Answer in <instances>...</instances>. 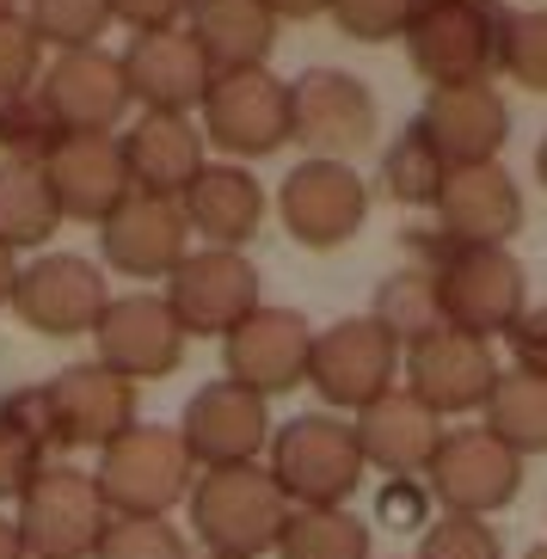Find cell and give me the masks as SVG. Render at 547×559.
<instances>
[{"label": "cell", "mask_w": 547, "mask_h": 559, "mask_svg": "<svg viewBox=\"0 0 547 559\" xmlns=\"http://www.w3.org/2000/svg\"><path fill=\"white\" fill-rule=\"evenodd\" d=\"M425 271H431L443 326L474 332V338H504L530 308V277L511 247H462L431 234L425 240Z\"/></svg>", "instance_id": "6da1fadb"}, {"label": "cell", "mask_w": 547, "mask_h": 559, "mask_svg": "<svg viewBox=\"0 0 547 559\" xmlns=\"http://www.w3.org/2000/svg\"><path fill=\"white\" fill-rule=\"evenodd\" d=\"M93 486H99L111 523H160V516H173V504L191 498L198 461L185 455L179 425H142L135 418L117 443L99 449Z\"/></svg>", "instance_id": "7a4b0ae2"}, {"label": "cell", "mask_w": 547, "mask_h": 559, "mask_svg": "<svg viewBox=\"0 0 547 559\" xmlns=\"http://www.w3.org/2000/svg\"><path fill=\"white\" fill-rule=\"evenodd\" d=\"M271 479L289 498V510H338L369 479L357 430L338 412H296L289 425L271 430Z\"/></svg>", "instance_id": "3957f363"}, {"label": "cell", "mask_w": 547, "mask_h": 559, "mask_svg": "<svg viewBox=\"0 0 547 559\" xmlns=\"http://www.w3.org/2000/svg\"><path fill=\"white\" fill-rule=\"evenodd\" d=\"M504 7L498 0H431L406 25V62L425 86H492L504 56Z\"/></svg>", "instance_id": "277c9868"}, {"label": "cell", "mask_w": 547, "mask_h": 559, "mask_svg": "<svg viewBox=\"0 0 547 559\" xmlns=\"http://www.w3.org/2000/svg\"><path fill=\"white\" fill-rule=\"evenodd\" d=\"M185 504H191V528H198L203 554H228V559L277 554V535L289 523V498L277 492V479H271L265 461L198 474V486H191Z\"/></svg>", "instance_id": "5b68a950"}, {"label": "cell", "mask_w": 547, "mask_h": 559, "mask_svg": "<svg viewBox=\"0 0 547 559\" xmlns=\"http://www.w3.org/2000/svg\"><path fill=\"white\" fill-rule=\"evenodd\" d=\"M19 542L25 559H93L111 528V510H105L93 474L68 467V461H44L37 479L19 492Z\"/></svg>", "instance_id": "8992f818"}, {"label": "cell", "mask_w": 547, "mask_h": 559, "mask_svg": "<svg viewBox=\"0 0 547 559\" xmlns=\"http://www.w3.org/2000/svg\"><path fill=\"white\" fill-rule=\"evenodd\" d=\"M400 338L376 320V313H345L326 332H314V357H308V388L326 400L338 418H357L369 400H382L400 388Z\"/></svg>", "instance_id": "52a82bcc"}, {"label": "cell", "mask_w": 547, "mask_h": 559, "mask_svg": "<svg viewBox=\"0 0 547 559\" xmlns=\"http://www.w3.org/2000/svg\"><path fill=\"white\" fill-rule=\"evenodd\" d=\"M382 111L350 68H301L289 81V142L314 154V160H357L376 148Z\"/></svg>", "instance_id": "ba28073f"}, {"label": "cell", "mask_w": 547, "mask_h": 559, "mask_svg": "<svg viewBox=\"0 0 547 559\" xmlns=\"http://www.w3.org/2000/svg\"><path fill=\"white\" fill-rule=\"evenodd\" d=\"M277 215L283 234L308 252H338L345 240H357V228L369 222V179L345 160H308L289 166L277 185Z\"/></svg>", "instance_id": "9c48e42d"}, {"label": "cell", "mask_w": 547, "mask_h": 559, "mask_svg": "<svg viewBox=\"0 0 547 559\" xmlns=\"http://www.w3.org/2000/svg\"><path fill=\"white\" fill-rule=\"evenodd\" d=\"M400 388L431 406L437 418H467V412H486L498 388V357H492V338H474V332H455V326H437L425 332L418 345H406L400 357Z\"/></svg>", "instance_id": "30bf717a"}, {"label": "cell", "mask_w": 547, "mask_h": 559, "mask_svg": "<svg viewBox=\"0 0 547 559\" xmlns=\"http://www.w3.org/2000/svg\"><path fill=\"white\" fill-rule=\"evenodd\" d=\"M166 308L179 313L185 338H228L259 308V271L247 252L191 247L166 277Z\"/></svg>", "instance_id": "8fae6325"}, {"label": "cell", "mask_w": 547, "mask_h": 559, "mask_svg": "<svg viewBox=\"0 0 547 559\" xmlns=\"http://www.w3.org/2000/svg\"><path fill=\"white\" fill-rule=\"evenodd\" d=\"M425 486L455 516H492V510L516 504V492H523V455L504 449L486 425L443 430V443L425 467Z\"/></svg>", "instance_id": "7c38bea8"}, {"label": "cell", "mask_w": 547, "mask_h": 559, "mask_svg": "<svg viewBox=\"0 0 547 559\" xmlns=\"http://www.w3.org/2000/svg\"><path fill=\"white\" fill-rule=\"evenodd\" d=\"M203 135L234 160H265L289 142V81H277L271 68H247V74H210L203 93Z\"/></svg>", "instance_id": "4fadbf2b"}, {"label": "cell", "mask_w": 547, "mask_h": 559, "mask_svg": "<svg viewBox=\"0 0 547 559\" xmlns=\"http://www.w3.org/2000/svg\"><path fill=\"white\" fill-rule=\"evenodd\" d=\"M185 455L198 461V474L216 467H252L271 449V400L247 394L240 381H203L179 412Z\"/></svg>", "instance_id": "5bb4252c"}, {"label": "cell", "mask_w": 547, "mask_h": 559, "mask_svg": "<svg viewBox=\"0 0 547 559\" xmlns=\"http://www.w3.org/2000/svg\"><path fill=\"white\" fill-rule=\"evenodd\" d=\"M308 357H314V326H308V313H296V308H265V301H259V308L222 338V369H228V381H240V388L259 394V400L308 388Z\"/></svg>", "instance_id": "9a60e30c"}, {"label": "cell", "mask_w": 547, "mask_h": 559, "mask_svg": "<svg viewBox=\"0 0 547 559\" xmlns=\"http://www.w3.org/2000/svg\"><path fill=\"white\" fill-rule=\"evenodd\" d=\"M105 301V271L81 252H37L32 264H19V289H13V313L37 338H93Z\"/></svg>", "instance_id": "2e32d148"}, {"label": "cell", "mask_w": 547, "mask_h": 559, "mask_svg": "<svg viewBox=\"0 0 547 559\" xmlns=\"http://www.w3.org/2000/svg\"><path fill=\"white\" fill-rule=\"evenodd\" d=\"M185 326L179 313L166 308V296H111L93 326V350L111 376L123 381H160L185 362Z\"/></svg>", "instance_id": "e0dca14e"}, {"label": "cell", "mask_w": 547, "mask_h": 559, "mask_svg": "<svg viewBox=\"0 0 547 559\" xmlns=\"http://www.w3.org/2000/svg\"><path fill=\"white\" fill-rule=\"evenodd\" d=\"M56 449H105L135 425V381L111 376L105 362H74L44 381Z\"/></svg>", "instance_id": "ac0fdd59"}, {"label": "cell", "mask_w": 547, "mask_h": 559, "mask_svg": "<svg viewBox=\"0 0 547 559\" xmlns=\"http://www.w3.org/2000/svg\"><path fill=\"white\" fill-rule=\"evenodd\" d=\"M37 99L50 105L62 135H117L123 105H130L123 62H117L111 50H99V44H93V50H62L44 68Z\"/></svg>", "instance_id": "d6986e66"}, {"label": "cell", "mask_w": 547, "mask_h": 559, "mask_svg": "<svg viewBox=\"0 0 547 559\" xmlns=\"http://www.w3.org/2000/svg\"><path fill=\"white\" fill-rule=\"evenodd\" d=\"M99 252L111 271L148 283V277H173V264L191 252V222H185L179 198H148L130 191L111 215L99 222Z\"/></svg>", "instance_id": "ffe728a7"}, {"label": "cell", "mask_w": 547, "mask_h": 559, "mask_svg": "<svg viewBox=\"0 0 547 559\" xmlns=\"http://www.w3.org/2000/svg\"><path fill=\"white\" fill-rule=\"evenodd\" d=\"M123 62V86H130V105L160 117H191L210 93V62L191 44V32H148L130 37V50L117 56Z\"/></svg>", "instance_id": "44dd1931"}, {"label": "cell", "mask_w": 547, "mask_h": 559, "mask_svg": "<svg viewBox=\"0 0 547 559\" xmlns=\"http://www.w3.org/2000/svg\"><path fill=\"white\" fill-rule=\"evenodd\" d=\"M431 210H437V234L462 240V247H504L523 228V191H516V179L498 160L449 166Z\"/></svg>", "instance_id": "7402d4cb"}, {"label": "cell", "mask_w": 547, "mask_h": 559, "mask_svg": "<svg viewBox=\"0 0 547 559\" xmlns=\"http://www.w3.org/2000/svg\"><path fill=\"white\" fill-rule=\"evenodd\" d=\"M413 130L431 142L443 166H486L511 135V111L498 86H437L413 117Z\"/></svg>", "instance_id": "603a6c76"}, {"label": "cell", "mask_w": 547, "mask_h": 559, "mask_svg": "<svg viewBox=\"0 0 547 559\" xmlns=\"http://www.w3.org/2000/svg\"><path fill=\"white\" fill-rule=\"evenodd\" d=\"M44 179L62 203V222H105L135 191L117 135H62L44 160Z\"/></svg>", "instance_id": "cb8c5ba5"}, {"label": "cell", "mask_w": 547, "mask_h": 559, "mask_svg": "<svg viewBox=\"0 0 547 559\" xmlns=\"http://www.w3.org/2000/svg\"><path fill=\"white\" fill-rule=\"evenodd\" d=\"M350 430H357L364 467H376V474H388V479H418L431 467L437 443H443V418H437L431 406H418L406 388H388L382 400H369V406L350 418Z\"/></svg>", "instance_id": "d4e9b609"}, {"label": "cell", "mask_w": 547, "mask_h": 559, "mask_svg": "<svg viewBox=\"0 0 547 559\" xmlns=\"http://www.w3.org/2000/svg\"><path fill=\"white\" fill-rule=\"evenodd\" d=\"M123 142V166H130V185L148 191V198H185L191 179L203 166V130H191V117H160L142 111L130 130L117 135Z\"/></svg>", "instance_id": "484cf974"}, {"label": "cell", "mask_w": 547, "mask_h": 559, "mask_svg": "<svg viewBox=\"0 0 547 559\" xmlns=\"http://www.w3.org/2000/svg\"><path fill=\"white\" fill-rule=\"evenodd\" d=\"M179 210H185V222H191V234H203V247L240 252L252 234H259V222H265V185L252 179L247 166L216 160L191 179Z\"/></svg>", "instance_id": "4316f807"}, {"label": "cell", "mask_w": 547, "mask_h": 559, "mask_svg": "<svg viewBox=\"0 0 547 559\" xmlns=\"http://www.w3.org/2000/svg\"><path fill=\"white\" fill-rule=\"evenodd\" d=\"M185 32L203 50L210 74H247V68H265L277 44V19L265 0H191Z\"/></svg>", "instance_id": "83f0119b"}, {"label": "cell", "mask_w": 547, "mask_h": 559, "mask_svg": "<svg viewBox=\"0 0 547 559\" xmlns=\"http://www.w3.org/2000/svg\"><path fill=\"white\" fill-rule=\"evenodd\" d=\"M56 228H62V203H56L44 166L0 160V247L7 252L50 247Z\"/></svg>", "instance_id": "f1b7e54d"}, {"label": "cell", "mask_w": 547, "mask_h": 559, "mask_svg": "<svg viewBox=\"0 0 547 559\" xmlns=\"http://www.w3.org/2000/svg\"><path fill=\"white\" fill-rule=\"evenodd\" d=\"M480 425L492 430L504 449H516V455H547V381L523 376V369H504L492 388V400H486Z\"/></svg>", "instance_id": "f546056e"}, {"label": "cell", "mask_w": 547, "mask_h": 559, "mask_svg": "<svg viewBox=\"0 0 547 559\" xmlns=\"http://www.w3.org/2000/svg\"><path fill=\"white\" fill-rule=\"evenodd\" d=\"M277 559H369V523L338 510H289L277 535Z\"/></svg>", "instance_id": "4dcf8cb0"}, {"label": "cell", "mask_w": 547, "mask_h": 559, "mask_svg": "<svg viewBox=\"0 0 547 559\" xmlns=\"http://www.w3.org/2000/svg\"><path fill=\"white\" fill-rule=\"evenodd\" d=\"M443 179H449V166L437 160V148L413 130V123L388 142L382 166H376V185H382L394 203H406V210H431L437 191H443Z\"/></svg>", "instance_id": "1f68e13d"}, {"label": "cell", "mask_w": 547, "mask_h": 559, "mask_svg": "<svg viewBox=\"0 0 547 559\" xmlns=\"http://www.w3.org/2000/svg\"><path fill=\"white\" fill-rule=\"evenodd\" d=\"M376 320H382L388 332L400 338V350L418 345L425 332L443 326V308H437V289H431V271L418 264V271H394V277L382 283V296H376Z\"/></svg>", "instance_id": "d6a6232c"}, {"label": "cell", "mask_w": 547, "mask_h": 559, "mask_svg": "<svg viewBox=\"0 0 547 559\" xmlns=\"http://www.w3.org/2000/svg\"><path fill=\"white\" fill-rule=\"evenodd\" d=\"M25 25L44 50H93L111 25V0H25Z\"/></svg>", "instance_id": "836d02e7"}, {"label": "cell", "mask_w": 547, "mask_h": 559, "mask_svg": "<svg viewBox=\"0 0 547 559\" xmlns=\"http://www.w3.org/2000/svg\"><path fill=\"white\" fill-rule=\"evenodd\" d=\"M56 142H62V130H56L50 105L37 99V86H32V93H13V99H0V154H7V160L44 166Z\"/></svg>", "instance_id": "e575fe53"}, {"label": "cell", "mask_w": 547, "mask_h": 559, "mask_svg": "<svg viewBox=\"0 0 547 559\" xmlns=\"http://www.w3.org/2000/svg\"><path fill=\"white\" fill-rule=\"evenodd\" d=\"M498 68L523 93H547V7L504 19V56H498Z\"/></svg>", "instance_id": "d590c367"}, {"label": "cell", "mask_w": 547, "mask_h": 559, "mask_svg": "<svg viewBox=\"0 0 547 559\" xmlns=\"http://www.w3.org/2000/svg\"><path fill=\"white\" fill-rule=\"evenodd\" d=\"M418 559H504V542L486 516H431V528L418 535Z\"/></svg>", "instance_id": "8d00e7d4"}, {"label": "cell", "mask_w": 547, "mask_h": 559, "mask_svg": "<svg viewBox=\"0 0 547 559\" xmlns=\"http://www.w3.org/2000/svg\"><path fill=\"white\" fill-rule=\"evenodd\" d=\"M326 13L357 44H388V37H406L418 0H326Z\"/></svg>", "instance_id": "74e56055"}, {"label": "cell", "mask_w": 547, "mask_h": 559, "mask_svg": "<svg viewBox=\"0 0 547 559\" xmlns=\"http://www.w3.org/2000/svg\"><path fill=\"white\" fill-rule=\"evenodd\" d=\"M37 81H44V44L25 25V13H7L0 19V99L32 93Z\"/></svg>", "instance_id": "f35d334b"}, {"label": "cell", "mask_w": 547, "mask_h": 559, "mask_svg": "<svg viewBox=\"0 0 547 559\" xmlns=\"http://www.w3.org/2000/svg\"><path fill=\"white\" fill-rule=\"evenodd\" d=\"M93 559H191V547L173 516H160V523H111Z\"/></svg>", "instance_id": "ab89813d"}, {"label": "cell", "mask_w": 547, "mask_h": 559, "mask_svg": "<svg viewBox=\"0 0 547 559\" xmlns=\"http://www.w3.org/2000/svg\"><path fill=\"white\" fill-rule=\"evenodd\" d=\"M37 467H44V443L0 412V504H7V498L19 504V492L37 479Z\"/></svg>", "instance_id": "60d3db41"}, {"label": "cell", "mask_w": 547, "mask_h": 559, "mask_svg": "<svg viewBox=\"0 0 547 559\" xmlns=\"http://www.w3.org/2000/svg\"><path fill=\"white\" fill-rule=\"evenodd\" d=\"M376 523L382 528H431V486L388 479L382 492H376Z\"/></svg>", "instance_id": "b9f144b4"}, {"label": "cell", "mask_w": 547, "mask_h": 559, "mask_svg": "<svg viewBox=\"0 0 547 559\" xmlns=\"http://www.w3.org/2000/svg\"><path fill=\"white\" fill-rule=\"evenodd\" d=\"M504 338H511V369L547 381V308H523V320Z\"/></svg>", "instance_id": "7bdbcfd3"}, {"label": "cell", "mask_w": 547, "mask_h": 559, "mask_svg": "<svg viewBox=\"0 0 547 559\" xmlns=\"http://www.w3.org/2000/svg\"><path fill=\"white\" fill-rule=\"evenodd\" d=\"M185 13H191V0H111V19H123L135 37H148V32H179Z\"/></svg>", "instance_id": "ee69618b"}, {"label": "cell", "mask_w": 547, "mask_h": 559, "mask_svg": "<svg viewBox=\"0 0 547 559\" xmlns=\"http://www.w3.org/2000/svg\"><path fill=\"white\" fill-rule=\"evenodd\" d=\"M271 7V19H314V13H326V0H265Z\"/></svg>", "instance_id": "f6af8a7d"}, {"label": "cell", "mask_w": 547, "mask_h": 559, "mask_svg": "<svg viewBox=\"0 0 547 559\" xmlns=\"http://www.w3.org/2000/svg\"><path fill=\"white\" fill-rule=\"evenodd\" d=\"M13 289H19V252L0 247V308H13Z\"/></svg>", "instance_id": "bcb514c9"}, {"label": "cell", "mask_w": 547, "mask_h": 559, "mask_svg": "<svg viewBox=\"0 0 547 559\" xmlns=\"http://www.w3.org/2000/svg\"><path fill=\"white\" fill-rule=\"evenodd\" d=\"M0 559H25V542H19L13 516H0Z\"/></svg>", "instance_id": "7dc6e473"}, {"label": "cell", "mask_w": 547, "mask_h": 559, "mask_svg": "<svg viewBox=\"0 0 547 559\" xmlns=\"http://www.w3.org/2000/svg\"><path fill=\"white\" fill-rule=\"evenodd\" d=\"M535 179L547 185V135H542V148H535Z\"/></svg>", "instance_id": "c3c4849f"}, {"label": "cell", "mask_w": 547, "mask_h": 559, "mask_svg": "<svg viewBox=\"0 0 547 559\" xmlns=\"http://www.w3.org/2000/svg\"><path fill=\"white\" fill-rule=\"evenodd\" d=\"M523 559H547V542H542V547H530V554H523Z\"/></svg>", "instance_id": "681fc988"}, {"label": "cell", "mask_w": 547, "mask_h": 559, "mask_svg": "<svg viewBox=\"0 0 547 559\" xmlns=\"http://www.w3.org/2000/svg\"><path fill=\"white\" fill-rule=\"evenodd\" d=\"M13 7H19V0H0V19H7V13H13Z\"/></svg>", "instance_id": "f907efd6"}, {"label": "cell", "mask_w": 547, "mask_h": 559, "mask_svg": "<svg viewBox=\"0 0 547 559\" xmlns=\"http://www.w3.org/2000/svg\"><path fill=\"white\" fill-rule=\"evenodd\" d=\"M203 559H228V554H203Z\"/></svg>", "instance_id": "816d5d0a"}, {"label": "cell", "mask_w": 547, "mask_h": 559, "mask_svg": "<svg viewBox=\"0 0 547 559\" xmlns=\"http://www.w3.org/2000/svg\"><path fill=\"white\" fill-rule=\"evenodd\" d=\"M418 7H431V0H418Z\"/></svg>", "instance_id": "f5cc1de1"}]
</instances>
